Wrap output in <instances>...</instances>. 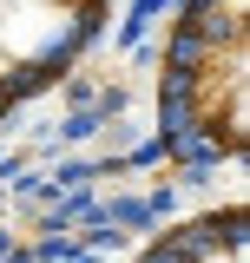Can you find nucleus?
Instances as JSON below:
<instances>
[{
    "instance_id": "2",
    "label": "nucleus",
    "mask_w": 250,
    "mask_h": 263,
    "mask_svg": "<svg viewBox=\"0 0 250 263\" xmlns=\"http://www.w3.org/2000/svg\"><path fill=\"white\" fill-rule=\"evenodd\" d=\"M112 0H0V112L40 92L86 40Z\"/></svg>"
},
{
    "instance_id": "3",
    "label": "nucleus",
    "mask_w": 250,
    "mask_h": 263,
    "mask_svg": "<svg viewBox=\"0 0 250 263\" xmlns=\"http://www.w3.org/2000/svg\"><path fill=\"white\" fill-rule=\"evenodd\" d=\"M132 263H250V217L244 204H224V211H204L191 224L165 230L145 257Z\"/></svg>"
},
{
    "instance_id": "1",
    "label": "nucleus",
    "mask_w": 250,
    "mask_h": 263,
    "mask_svg": "<svg viewBox=\"0 0 250 263\" xmlns=\"http://www.w3.org/2000/svg\"><path fill=\"white\" fill-rule=\"evenodd\" d=\"M250 0H185L165 40L158 119L178 158H244L250 132Z\"/></svg>"
}]
</instances>
